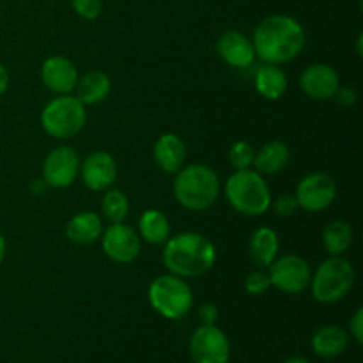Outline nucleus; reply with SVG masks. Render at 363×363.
Here are the masks:
<instances>
[{
  "mask_svg": "<svg viewBox=\"0 0 363 363\" xmlns=\"http://www.w3.org/2000/svg\"><path fill=\"white\" fill-rule=\"evenodd\" d=\"M279 234L269 227H259L250 238L248 243V255H250L252 262L257 266L259 269L269 268L273 261L279 257Z\"/></svg>",
  "mask_w": 363,
  "mask_h": 363,
  "instance_id": "obj_18",
  "label": "nucleus"
},
{
  "mask_svg": "<svg viewBox=\"0 0 363 363\" xmlns=\"http://www.w3.org/2000/svg\"><path fill=\"white\" fill-rule=\"evenodd\" d=\"M216 52L233 67H248L255 60V50L250 39L238 30H229L220 35Z\"/></svg>",
  "mask_w": 363,
  "mask_h": 363,
  "instance_id": "obj_16",
  "label": "nucleus"
},
{
  "mask_svg": "<svg viewBox=\"0 0 363 363\" xmlns=\"http://www.w3.org/2000/svg\"><path fill=\"white\" fill-rule=\"evenodd\" d=\"M269 287H272V280H269L268 272H264V269L252 272L245 279V289H247L248 294H254V296H261V294L268 293Z\"/></svg>",
  "mask_w": 363,
  "mask_h": 363,
  "instance_id": "obj_28",
  "label": "nucleus"
},
{
  "mask_svg": "<svg viewBox=\"0 0 363 363\" xmlns=\"http://www.w3.org/2000/svg\"><path fill=\"white\" fill-rule=\"evenodd\" d=\"M46 186H48V184L45 183V181H34V183L30 184V188H32V191H34L35 195H43L45 194V190H46Z\"/></svg>",
  "mask_w": 363,
  "mask_h": 363,
  "instance_id": "obj_35",
  "label": "nucleus"
},
{
  "mask_svg": "<svg viewBox=\"0 0 363 363\" xmlns=\"http://www.w3.org/2000/svg\"><path fill=\"white\" fill-rule=\"evenodd\" d=\"M300 87L311 99L326 101V99H332L339 91V73L328 64H312L301 73Z\"/></svg>",
  "mask_w": 363,
  "mask_h": 363,
  "instance_id": "obj_14",
  "label": "nucleus"
},
{
  "mask_svg": "<svg viewBox=\"0 0 363 363\" xmlns=\"http://www.w3.org/2000/svg\"><path fill=\"white\" fill-rule=\"evenodd\" d=\"M41 80L46 89L55 94H69L78 84V71L69 59L62 55H53L43 62Z\"/></svg>",
  "mask_w": 363,
  "mask_h": 363,
  "instance_id": "obj_15",
  "label": "nucleus"
},
{
  "mask_svg": "<svg viewBox=\"0 0 363 363\" xmlns=\"http://www.w3.org/2000/svg\"><path fill=\"white\" fill-rule=\"evenodd\" d=\"M254 147H252L248 142L240 140V142H234L230 145V151H229V162L233 165L234 170H245V169H250L252 163H254Z\"/></svg>",
  "mask_w": 363,
  "mask_h": 363,
  "instance_id": "obj_27",
  "label": "nucleus"
},
{
  "mask_svg": "<svg viewBox=\"0 0 363 363\" xmlns=\"http://www.w3.org/2000/svg\"><path fill=\"white\" fill-rule=\"evenodd\" d=\"M347 342H350V337H347L346 330L335 325L321 326L312 335L314 353L321 358H328V360L340 357L346 351Z\"/></svg>",
  "mask_w": 363,
  "mask_h": 363,
  "instance_id": "obj_19",
  "label": "nucleus"
},
{
  "mask_svg": "<svg viewBox=\"0 0 363 363\" xmlns=\"http://www.w3.org/2000/svg\"><path fill=\"white\" fill-rule=\"evenodd\" d=\"M272 206H273V211H275V215L279 216H284V218H287V216H293L294 213L300 209V206H298V201L294 195H280L277 201H272Z\"/></svg>",
  "mask_w": 363,
  "mask_h": 363,
  "instance_id": "obj_30",
  "label": "nucleus"
},
{
  "mask_svg": "<svg viewBox=\"0 0 363 363\" xmlns=\"http://www.w3.org/2000/svg\"><path fill=\"white\" fill-rule=\"evenodd\" d=\"M7 87H9V73H7L6 67L0 64V96L7 91Z\"/></svg>",
  "mask_w": 363,
  "mask_h": 363,
  "instance_id": "obj_34",
  "label": "nucleus"
},
{
  "mask_svg": "<svg viewBox=\"0 0 363 363\" xmlns=\"http://www.w3.org/2000/svg\"><path fill=\"white\" fill-rule=\"evenodd\" d=\"M333 98H335L342 106H347V108H350V106H353L354 103H357V91H353V89L350 87H339V91L335 92Z\"/></svg>",
  "mask_w": 363,
  "mask_h": 363,
  "instance_id": "obj_33",
  "label": "nucleus"
},
{
  "mask_svg": "<svg viewBox=\"0 0 363 363\" xmlns=\"http://www.w3.org/2000/svg\"><path fill=\"white\" fill-rule=\"evenodd\" d=\"M218 318H220V312L216 305L204 303L201 308H199V321H201V325L204 326L216 325Z\"/></svg>",
  "mask_w": 363,
  "mask_h": 363,
  "instance_id": "obj_31",
  "label": "nucleus"
},
{
  "mask_svg": "<svg viewBox=\"0 0 363 363\" xmlns=\"http://www.w3.org/2000/svg\"><path fill=\"white\" fill-rule=\"evenodd\" d=\"M254 84L259 94L264 99H269V101H277L287 91L286 73L275 64H262L261 67H257Z\"/></svg>",
  "mask_w": 363,
  "mask_h": 363,
  "instance_id": "obj_22",
  "label": "nucleus"
},
{
  "mask_svg": "<svg viewBox=\"0 0 363 363\" xmlns=\"http://www.w3.org/2000/svg\"><path fill=\"white\" fill-rule=\"evenodd\" d=\"M80 174V156L69 145L48 152L43 163V181L52 188H67Z\"/></svg>",
  "mask_w": 363,
  "mask_h": 363,
  "instance_id": "obj_11",
  "label": "nucleus"
},
{
  "mask_svg": "<svg viewBox=\"0 0 363 363\" xmlns=\"http://www.w3.org/2000/svg\"><path fill=\"white\" fill-rule=\"evenodd\" d=\"M174 195L176 201L190 211H204L211 208L220 195V179L208 165H188L176 172Z\"/></svg>",
  "mask_w": 363,
  "mask_h": 363,
  "instance_id": "obj_3",
  "label": "nucleus"
},
{
  "mask_svg": "<svg viewBox=\"0 0 363 363\" xmlns=\"http://www.w3.org/2000/svg\"><path fill=\"white\" fill-rule=\"evenodd\" d=\"M117 174V162L106 151L91 152L80 165L82 181L92 191L108 190L116 183Z\"/></svg>",
  "mask_w": 363,
  "mask_h": 363,
  "instance_id": "obj_13",
  "label": "nucleus"
},
{
  "mask_svg": "<svg viewBox=\"0 0 363 363\" xmlns=\"http://www.w3.org/2000/svg\"><path fill=\"white\" fill-rule=\"evenodd\" d=\"M190 357L194 363H229V339L216 325H201L190 339Z\"/></svg>",
  "mask_w": 363,
  "mask_h": 363,
  "instance_id": "obj_10",
  "label": "nucleus"
},
{
  "mask_svg": "<svg viewBox=\"0 0 363 363\" xmlns=\"http://www.w3.org/2000/svg\"><path fill=\"white\" fill-rule=\"evenodd\" d=\"M350 333L353 335V339L357 340V344H363V311L358 308L354 312L353 319L350 323Z\"/></svg>",
  "mask_w": 363,
  "mask_h": 363,
  "instance_id": "obj_32",
  "label": "nucleus"
},
{
  "mask_svg": "<svg viewBox=\"0 0 363 363\" xmlns=\"http://www.w3.org/2000/svg\"><path fill=\"white\" fill-rule=\"evenodd\" d=\"M284 363H311V362H308L307 358H303V357H293V358H287V360Z\"/></svg>",
  "mask_w": 363,
  "mask_h": 363,
  "instance_id": "obj_37",
  "label": "nucleus"
},
{
  "mask_svg": "<svg viewBox=\"0 0 363 363\" xmlns=\"http://www.w3.org/2000/svg\"><path fill=\"white\" fill-rule=\"evenodd\" d=\"M103 252L108 259L119 264L133 262L140 254V236L126 223H112L101 234Z\"/></svg>",
  "mask_w": 363,
  "mask_h": 363,
  "instance_id": "obj_12",
  "label": "nucleus"
},
{
  "mask_svg": "<svg viewBox=\"0 0 363 363\" xmlns=\"http://www.w3.org/2000/svg\"><path fill=\"white\" fill-rule=\"evenodd\" d=\"M216 248L199 233H179L165 241L163 262L172 275L197 279L215 266Z\"/></svg>",
  "mask_w": 363,
  "mask_h": 363,
  "instance_id": "obj_2",
  "label": "nucleus"
},
{
  "mask_svg": "<svg viewBox=\"0 0 363 363\" xmlns=\"http://www.w3.org/2000/svg\"><path fill=\"white\" fill-rule=\"evenodd\" d=\"M291 160V151L284 142L272 140L268 144L262 145L257 152L254 155V163L259 174L264 176H272V174L280 172L287 167Z\"/></svg>",
  "mask_w": 363,
  "mask_h": 363,
  "instance_id": "obj_21",
  "label": "nucleus"
},
{
  "mask_svg": "<svg viewBox=\"0 0 363 363\" xmlns=\"http://www.w3.org/2000/svg\"><path fill=\"white\" fill-rule=\"evenodd\" d=\"M354 279L357 273L353 264L340 255H332L312 275V296L319 303H337L350 294L354 286Z\"/></svg>",
  "mask_w": 363,
  "mask_h": 363,
  "instance_id": "obj_5",
  "label": "nucleus"
},
{
  "mask_svg": "<svg viewBox=\"0 0 363 363\" xmlns=\"http://www.w3.org/2000/svg\"><path fill=\"white\" fill-rule=\"evenodd\" d=\"M101 213L110 223H121L130 213V201L121 190H106L101 199Z\"/></svg>",
  "mask_w": 363,
  "mask_h": 363,
  "instance_id": "obj_26",
  "label": "nucleus"
},
{
  "mask_svg": "<svg viewBox=\"0 0 363 363\" xmlns=\"http://www.w3.org/2000/svg\"><path fill=\"white\" fill-rule=\"evenodd\" d=\"M103 234V222L96 213L84 211L74 215L66 225L67 240L77 245H91Z\"/></svg>",
  "mask_w": 363,
  "mask_h": 363,
  "instance_id": "obj_20",
  "label": "nucleus"
},
{
  "mask_svg": "<svg viewBox=\"0 0 363 363\" xmlns=\"http://www.w3.org/2000/svg\"><path fill=\"white\" fill-rule=\"evenodd\" d=\"M152 155H155L156 165L163 172L176 174L184 165V160H186V145H184V142L177 135L163 133L156 140Z\"/></svg>",
  "mask_w": 363,
  "mask_h": 363,
  "instance_id": "obj_17",
  "label": "nucleus"
},
{
  "mask_svg": "<svg viewBox=\"0 0 363 363\" xmlns=\"http://www.w3.org/2000/svg\"><path fill=\"white\" fill-rule=\"evenodd\" d=\"M73 11L84 20H96L103 11L101 0H71Z\"/></svg>",
  "mask_w": 363,
  "mask_h": 363,
  "instance_id": "obj_29",
  "label": "nucleus"
},
{
  "mask_svg": "<svg viewBox=\"0 0 363 363\" xmlns=\"http://www.w3.org/2000/svg\"><path fill=\"white\" fill-rule=\"evenodd\" d=\"M272 287L286 294H301L311 286L312 272L308 262L300 255L277 257L268 268Z\"/></svg>",
  "mask_w": 363,
  "mask_h": 363,
  "instance_id": "obj_8",
  "label": "nucleus"
},
{
  "mask_svg": "<svg viewBox=\"0 0 363 363\" xmlns=\"http://www.w3.org/2000/svg\"><path fill=\"white\" fill-rule=\"evenodd\" d=\"M298 206L308 213H321L335 202L337 184L332 176L325 172H312L298 183Z\"/></svg>",
  "mask_w": 363,
  "mask_h": 363,
  "instance_id": "obj_9",
  "label": "nucleus"
},
{
  "mask_svg": "<svg viewBox=\"0 0 363 363\" xmlns=\"http://www.w3.org/2000/svg\"><path fill=\"white\" fill-rule=\"evenodd\" d=\"M4 257H6V240H4V236L0 234V264H2Z\"/></svg>",
  "mask_w": 363,
  "mask_h": 363,
  "instance_id": "obj_36",
  "label": "nucleus"
},
{
  "mask_svg": "<svg viewBox=\"0 0 363 363\" xmlns=\"http://www.w3.org/2000/svg\"><path fill=\"white\" fill-rule=\"evenodd\" d=\"M307 34L298 20L287 14L264 18L254 32L255 57L266 64H286L296 59L305 48Z\"/></svg>",
  "mask_w": 363,
  "mask_h": 363,
  "instance_id": "obj_1",
  "label": "nucleus"
},
{
  "mask_svg": "<svg viewBox=\"0 0 363 363\" xmlns=\"http://www.w3.org/2000/svg\"><path fill=\"white\" fill-rule=\"evenodd\" d=\"M353 227L344 220H333L323 230V245L332 255H342L353 245Z\"/></svg>",
  "mask_w": 363,
  "mask_h": 363,
  "instance_id": "obj_25",
  "label": "nucleus"
},
{
  "mask_svg": "<svg viewBox=\"0 0 363 363\" xmlns=\"http://www.w3.org/2000/svg\"><path fill=\"white\" fill-rule=\"evenodd\" d=\"M87 121L85 105L77 96L62 94L52 99L41 112V124L53 138H71L82 131Z\"/></svg>",
  "mask_w": 363,
  "mask_h": 363,
  "instance_id": "obj_7",
  "label": "nucleus"
},
{
  "mask_svg": "<svg viewBox=\"0 0 363 363\" xmlns=\"http://www.w3.org/2000/svg\"><path fill=\"white\" fill-rule=\"evenodd\" d=\"M138 236L151 245H163L170 238L169 218L158 209H147L138 218Z\"/></svg>",
  "mask_w": 363,
  "mask_h": 363,
  "instance_id": "obj_24",
  "label": "nucleus"
},
{
  "mask_svg": "<svg viewBox=\"0 0 363 363\" xmlns=\"http://www.w3.org/2000/svg\"><path fill=\"white\" fill-rule=\"evenodd\" d=\"M225 197L238 213L245 216H261L272 206V191L257 170H236L225 181Z\"/></svg>",
  "mask_w": 363,
  "mask_h": 363,
  "instance_id": "obj_4",
  "label": "nucleus"
},
{
  "mask_svg": "<svg viewBox=\"0 0 363 363\" xmlns=\"http://www.w3.org/2000/svg\"><path fill=\"white\" fill-rule=\"evenodd\" d=\"M362 43H363V35H358V45H357V52L358 55H363V50H362Z\"/></svg>",
  "mask_w": 363,
  "mask_h": 363,
  "instance_id": "obj_38",
  "label": "nucleus"
},
{
  "mask_svg": "<svg viewBox=\"0 0 363 363\" xmlns=\"http://www.w3.org/2000/svg\"><path fill=\"white\" fill-rule=\"evenodd\" d=\"M149 303L165 319H183L194 307L190 284L176 275H160L149 286Z\"/></svg>",
  "mask_w": 363,
  "mask_h": 363,
  "instance_id": "obj_6",
  "label": "nucleus"
},
{
  "mask_svg": "<svg viewBox=\"0 0 363 363\" xmlns=\"http://www.w3.org/2000/svg\"><path fill=\"white\" fill-rule=\"evenodd\" d=\"M77 98L84 105H98L112 91V82L110 77L103 71H89L78 80L77 84Z\"/></svg>",
  "mask_w": 363,
  "mask_h": 363,
  "instance_id": "obj_23",
  "label": "nucleus"
}]
</instances>
